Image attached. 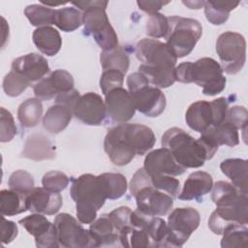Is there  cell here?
I'll return each instance as SVG.
<instances>
[{"label":"cell","instance_id":"1","mask_svg":"<svg viewBox=\"0 0 248 248\" xmlns=\"http://www.w3.org/2000/svg\"><path fill=\"white\" fill-rule=\"evenodd\" d=\"M153 131L138 123H121L110 128L104 140V149L111 163L122 167L136 155H144L155 144Z\"/></svg>","mask_w":248,"mask_h":248},{"label":"cell","instance_id":"2","mask_svg":"<svg viewBox=\"0 0 248 248\" xmlns=\"http://www.w3.org/2000/svg\"><path fill=\"white\" fill-rule=\"evenodd\" d=\"M136 56L141 62L139 72L146 78L149 84L161 89L170 87L176 81L177 58L166 43L144 38L136 46Z\"/></svg>","mask_w":248,"mask_h":248},{"label":"cell","instance_id":"3","mask_svg":"<svg viewBox=\"0 0 248 248\" xmlns=\"http://www.w3.org/2000/svg\"><path fill=\"white\" fill-rule=\"evenodd\" d=\"M211 190V199L216 204V209L208 219V228L212 232L223 234L230 228L247 225V196L227 181H217Z\"/></svg>","mask_w":248,"mask_h":248},{"label":"cell","instance_id":"4","mask_svg":"<svg viewBox=\"0 0 248 248\" xmlns=\"http://www.w3.org/2000/svg\"><path fill=\"white\" fill-rule=\"evenodd\" d=\"M161 145L167 148L175 161L185 169H197L213 158L218 147L206 142L201 137L194 139L184 130L172 127L162 136Z\"/></svg>","mask_w":248,"mask_h":248},{"label":"cell","instance_id":"5","mask_svg":"<svg viewBox=\"0 0 248 248\" xmlns=\"http://www.w3.org/2000/svg\"><path fill=\"white\" fill-rule=\"evenodd\" d=\"M70 195L76 202L77 217L81 224H91L108 199L101 176L91 173L73 179Z\"/></svg>","mask_w":248,"mask_h":248},{"label":"cell","instance_id":"6","mask_svg":"<svg viewBox=\"0 0 248 248\" xmlns=\"http://www.w3.org/2000/svg\"><path fill=\"white\" fill-rule=\"evenodd\" d=\"M221 65L210 57H202L196 62H183L175 67V78L182 83H196L202 87L206 96H215L226 87V78Z\"/></svg>","mask_w":248,"mask_h":248},{"label":"cell","instance_id":"7","mask_svg":"<svg viewBox=\"0 0 248 248\" xmlns=\"http://www.w3.org/2000/svg\"><path fill=\"white\" fill-rule=\"evenodd\" d=\"M169 28L166 44L176 58L189 55L202 37V27L199 20L172 16L168 17Z\"/></svg>","mask_w":248,"mask_h":248},{"label":"cell","instance_id":"8","mask_svg":"<svg viewBox=\"0 0 248 248\" xmlns=\"http://www.w3.org/2000/svg\"><path fill=\"white\" fill-rule=\"evenodd\" d=\"M126 82L137 110L148 117H157L164 112L167 106L165 94L160 88L149 85L142 74L132 73Z\"/></svg>","mask_w":248,"mask_h":248},{"label":"cell","instance_id":"9","mask_svg":"<svg viewBox=\"0 0 248 248\" xmlns=\"http://www.w3.org/2000/svg\"><path fill=\"white\" fill-rule=\"evenodd\" d=\"M216 52L223 71L235 75L242 70L246 61V41L239 33L224 32L216 41Z\"/></svg>","mask_w":248,"mask_h":248},{"label":"cell","instance_id":"10","mask_svg":"<svg viewBox=\"0 0 248 248\" xmlns=\"http://www.w3.org/2000/svg\"><path fill=\"white\" fill-rule=\"evenodd\" d=\"M107 7H96L82 12L83 34L92 36L103 50H110L118 46L117 34L109 23Z\"/></svg>","mask_w":248,"mask_h":248},{"label":"cell","instance_id":"11","mask_svg":"<svg viewBox=\"0 0 248 248\" xmlns=\"http://www.w3.org/2000/svg\"><path fill=\"white\" fill-rule=\"evenodd\" d=\"M201 216L193 207L173 209L168 217L169 233L164 247H181L200 225Z\"/></svg>","mask_w":248,"mask_h":248},{"label":"cell","instance_id":"12","mask_svg":"<svg viewBox=\"0 0 248 248\" xmlns=\"http://www.w3.org/2000/svg\"><path fill=\"white\" fill-rule=\"evenodd\" d=\"M59 246L65 248L97 247L89 230L68 213H60L54 219Z\"/></svg>","mask_w":248,"mask_h":248},{"label":"cell","instance_id":"13","mask_svg":"<svg viewBox=\"0 0 248 248\" xmlns=\"http://www.w3.org/2000/svg\"><path fill=\"white\" fill-rule=\"evenodd\" d=\"M137 208L149 216H165L173 206V198L152 186H145L135 196Z\"/></svg>","mask_w":248,"mask_h":248},{"label":"cell","instance_id":"14","mask_svg":"<svg viewBox=\"0 0 248 248\" xmlns=\"http://www.w3.org/2000/svg\"><path fill=\"white\" fill-rule=\"evenodd\" d=\"M107 117L113 123H126L135 115L136 107L128 90L115 88L105 95Z\"/></svg>","mask_w":248,"mask_h":248},{"label":"cell","instance_id":"15","mask_svg":"<svg viewBox=\"0 0 248 248\" xmlns=\"http://www.w3.org/2000/svg\"><path fill=\"white\" fill-rule=\"evenodd\" d=\"M18 223L34 236L38 248L59 247L54 223H50L44 214L33 213L20 219Z\"/></svg>","mask_w":248,"mask_h":248},{"label":"cell","instance_id":"16","mask_svg":"<svg viewBox=\"0 0 248 248\" xmlns=\"http://www.w3.org/2000/svg\"><path fill=\"white\" fill-rule=\"evenodd\" d=\"M73 115L86 125L99 126L107 117L105 101L99 94L87 92L78 99Z\"/></svg>","mask_w":248,"mask_h":248},{"label":"cell","instance_id":"17","mask_svg":"<svg viewBox=\"0 0 248 248\" xmlns=\"http://www.w3.org/2000/svg\"><path fill=\"white\" fill-rule=\"evenodd\" d=\"M74 78L69 72L57 69L35 83L33 91L36 98L47 101L74 89Z\"/></svg>","mask_w":248,"mask_h":248},{"label":"cell","instance_id":"18","mask_svg":"<svg viewBox=\"0 0 248 248\" xmlns=\"http://www.w3.org/2000/svg\"><path fill=\"white\" fill-rule=\"evenodd\" d=\"M143 169L150 175H181L187 169L180 166L167 148H158L147 153Z\"/></svg>","mask_w":248,"mask_h":248},{"label":"cell","instance_id":"19","mask_svg":"<svg viewBox=\"0 0 248 248\" xmlns=\"http://www.w3.org/2000/svg\"><path fill=\"white\" fill-rule=\"evenodd\" d=\"M62 203L60 193L51 192L45 187H35L26 196V207L32 213L53 215L59 211Z\"/></svg>","mask_w":248,"mask_h":248},{"label":"cell","instance_id":"20","mask_svg":"<svg viewBox=\"0 0 248 248\" xmlns=\"http://www.w3.org/2000/svg\"><path fill=\"white\" fill-rule=\"evenodd\" d=\"M12 71L19 74L32 84L49 73V66L44 56L38 53H28L12 62Z\"/></svg>","mask_w":248,"mask_h":248},{"label":"cell","instance_id":"21","mask_svg":"<svg viewBox=\"0 0 248 248\" xmlns=\"http://www.w3.org/2000/svg\"><path fill=\"white\" fill-rule=\"evenodd\" d=\"M212 187L213 179L209 173L202 170L195 171L188 176L177 198L181 201H197L202 202V197L208 194Z\"/></svg>","mask_w":248,"mask_h":248},{"label":"cell","instance_id":"22","mask_svg":"<svg viewBox=\"0 0 248 248\" xmlns=\"http://www.w3.org/2000/svg\"><path fill=\"white\" fill-rule=\"evenodd\" d=\"M89 232L97 247L121 246L119 233L115 230L108 214H102L98 219H95L90 224Z\"/></svg>","mask_w":248,"mask_h":248},{"label":"cell","instance_id":"23","mask_svg":"<svg viewBox=\"0 0 248 248\" xmlns=\"http://www.w3.org/2000/svg\"><path fill=\"white\" fill-rule=\"evenodd\" d=\"M187 125L194 131L203 133L213 124V113L210 102L197 101L191 104L186 111Z\"/></svg>","mask_w":248,"mask_h":248},{"label":"cell","instance_id":"24","mask_svg":"<svg viewBox=\"0 0 248 248\" xmlns=\"http://www.w3.org/2000/svg\"><path fill=\"white\" fill-rule=\"evenodd\" d=\"M55 146L42 134L29 136L24 143L21 156L34 161L50 160L55 158Z\"/></svg>","mask_w":248,"mask_h":248},{"label":"cell","instance_id":"25","mask_svg":"<svg viewBox=\"0 0 248 248\" xmlns=\"http://www.w3.org/2000/svg\"><path fill=\"white\" fill-rule=\"evenodd\" d=\"M222 172L230 178L232 184L243 195L247 196L248 162L244 159H226L220 164Z\"/></svg>","mask_w":248,"mask_h":248},{"label":"cell","instance_id":"26","mask_svg":"<svg viewBox=\"0 0 248 248\" xmlns=\"http://www.w3.org/2000/svg\"><path fill=\"white\" fill-rule=\"evenodd\" d=\"M201 138L216 147L220 145L232 147L239 143L237 129L227 120L218 126L209 127L206 131L202 133Z\"/></svg>","mask_w":248,"mask_h":248},{"label":"cell","instance_id":"27","mask_svg":"<svg viewBox=\"0 0 248 248\" xmlns=\"http://www.w3.org/2000/svg\"><path fill=\"white\" fill-rule=\"evenodd\" d=\"M32 39L37 48L46 56H54L59 52L62 46L60 33L51 26H44L35 29Z\"/></svg>","mask_w":248,"mask_h":248},{"label":"cell","instance_id":"28","mask_svg":"<svg viewBox=\"0 0 248 248\" xmlns=\"http://www.w3.org/2000/svg\"><path fill=\"white\" fill-rule=\"evenodd\" d=\"M72 116L73 111L70 108L61 104H54L48 108L43 116V126L47 132L58 134L69 125Z\"/></svg>","mask_w":248,"mask_h":248},{"label":"cell","instance_id":"29","mask_svg":"<svg viewBox=\"0 0 248 248\" xmlns=\"http://www.w3.org/2000/svg\"><path fill=\"white\" fill-rule=\"evenodd\" d=\"M43 115V105L38 98H28L23 101L17 109V119L22 127L37 126Z\"/></svg>","mask_w":248,"mask_h":248},{"label":"cell","instance_id":"30","mask_svg":"<svg viewBox=\"0 0 248 248\" xmlns=\"http://www.w3.org/2000/svg\"><path fill=\"white\" fill-rule=\"evenodd\" d=\"M239 5V1H204V15L206 19L213 25L225 23L230 12Z\"/></svg>","mask_w":248,"mask_h":248},{"label":"cell","instance_id":"31","mask_svg":"<svg viewBox=\"0 0 248 248\" xmlns=\"http://www.w3.org/2000/svg\"><path fill=\"white\" fill-rule=\"evenodd\" d=\"M100 62L104 71L117 70L125 75L129 69L130 58L124 47L117 46L110 50H103L100 55Z\"/></svg>","mask_w":248,"mask_h":248},{"label":"cell","instance_id":"32","mask_svg":"<svg viewBox=\"0 0 248 248\" xmlns=\"http://www.w3.org/2000/svg\"><path fill=\"white\" fill-rule=\"evenodd\" d=\"M26 196L14 190H1L0 192V212L3 216H15L25 212Z\"/></svg>","mask_w":248,"mask_h":248},{"label":"cell","instance_id":"33","mask_svg":"<svg viewBox=\"0 0 248 248\" xmlns=\"http://www.w3.org/2000/svg\"><path fill=\"white\" fill-rule=\"evenodd\" d=\"M132 210L128 206H120L108 213V216L119 233L121 247H128V235L133 229L131 223Z\"/></svg>","mask_w":248,"mask_h":248},{"label":"cell","instance_id":"34","mask_svg":"<svg viewBox=\"0 0 248 248\" xmlns=\"http://www.w3.org/2000/svg\"><path fill=\"white\" fill-rule=\"evenodd\" d=\"M24 15L33 26L39 28L55 23L56 10L45 5L33 4L24 9Z\"/></svg>","mask_w":248,"mask_h":248},{"label":"cell","instance_id":"35","mask_svg":"<svg viewBox=\"0 0 248 248\" xmlns=\"http://www.w3.org/2000/svg\"><path fill=\"white\" fill-rule=\"evenodd\" d=\"M54 24L64 32H73L82 24V13L75 7L58 9Z\"/></svg>","mask_w":248,"mask_h":248},{"label":"cell","instance_id":"36","mask_svg":"<svg viewBox=\"0 0 248 248\" xmlns=\"http://www.w3.org/2000/svg\"><path fill=\"white\" fill-rule=\"evenodd\" d=\"M108 200H117L121 198L127 191L126 177L117 172H105L100 174Z\"/></svg>","mask_w":248,"mask_h":248},{"label":"cell","instance_id":"37","mask_svg":"<svg viewBox=\"0 0 248 248\" xmlns=\"http://www.w3.org/2000/svg\"><path fill=\"white\" fill-rule=\"evenodd\" d=\"M248 244L247 225L235 226L224 232L221 239L223 248H246Z\"/></svg>","mask_w":248,"mask_h":248},{"label":"cell","instance_id":"38","mask_svg":"<svg viewBox=\"0 0 248 248\" xmlns=\"http://www.w3.org/2000/svg\"><path fill=\"white\" fill-rule=\"evenodd\" d=\"M8 185L11 190L18 192L24 196H27L35 188L33 176L23 170L14 171L9 177Z\"/></svg>","mask_w":248,"mask_h":248},{"label":"cell","instance_id":"39","mask_svg":"<svg viewBox=\"0 0 248 248\" xmlns=\"http://www.w3.org/2000/svg\"><path fill=\"white\" fill-rule=\"evenodd\" d=\"M30 85L32 84L28 80L12 70L3 79V90L10 97L19 96Z\"/></svg>","mask_w":248,"mask_h":248},{"label":"cell","instance_id":"40","mask_svg":"<svg viewBox=\"0 0 248 248\" xmlns=\"http://www.w3.org/2000/svg\"><path fill=\"white\" fill-rule=\"evenodd\" d=\"M169 28L168 17L163 14L156 13L150 15L145 24V32L147 36L154 39L165 38Z\"/></svg>","mask_w":248,"mask_h":248},{"label":"cell","instance_id":"41","mask_svg":"<svg viewBox=\"0 0 248 248\" xmlns=\"http://www.w3.org/2000/svg\"><path fill=\"white\" fill-rule=\"evenodd\" d=\"M150 176V175H149ZM151 184L156 189L165 192L166 194L170 195L171 198H177L180 190V183L179 180L174 178L171 175H154L150 176Z\"/></svg>","mask_w":248,"mask_h":248},{"label":"cell","instance_id":"42","mask_svg":"<svg viewBox=\"0 0 248 248\" xmlns=\"http://www.w3.org/2000/svg\"><path fill=\"white\" fill-rule=\"evenodd\" d=\"M42 184L43 187L51 192L60 193L67 188L69 184V177L62 171L50 170L43 176Z\"/></svg>","mask_w":248,"mask_h":248},{"label":"cell","instance_id":"43","mask_svg":"<svg viewBox=\"0 0 248 248\" xmlns=\"http://www.w3.org/2000/svg\"><path fill=\"white\" fill-rule=\"evenodd\" d=\"M124 80V74L117 70H106L100 78V88L104 95H107L109 91L122 87Z\"/></svg>","mask_w":248,"mask_h":248},{"label":"cell","instance_id":"44","mask_svg":"<svg viewBox=\"0 0 248 248\" xmlns=\"http://www.w3.org/2000/svg\"><path fill=\"white\" fill-rule=\"evenodd\" d=\"M0 113V140L1 142H8L16 135V126L14 117L9 110L5 108H1Z\"/></svg>","mask_w":248,"mask_h":248},{"label":"cell","instance_id":"45","mask_svg":"<svg viewBox=\"0 0 248 248\" xmlns=\"http://www.w3.org/2000/svg\"><path fill=\"white\" fill-rule=\"evenodd\" d=\"M247 118L248 112L245 107L234 106L229 108L226 120L230 122L232 126H234L237 130L240 129L245 133L247 128Z\"/></svg>","mask_w":248,"mask_h":248},{"label":"cell","instance_id":"46","mask_svg":"<svg viewBox=\"0 0 248 248\" xmlns=\"http://www.w3.org/2000/svg\"><path fill=\"white\" fill-rule=\"evenodd\" d=\"M128 247L142 248V247H154V244L143 228L133 227L128 235Z\"/></svg>","mask_w":248,"mask_h":248},{"label":"cell","instance_id":"47","mask_svg":"<svg viewBox=\"0 0 248 248\" xmlns=\"http://www.w3.org/2000/svg\"><path fill=\"white\" fill-rule=\"evenodd\" d=\"M210 104L212 107V113H213L212 126H218L224 123L227 119V114L229 109L228 100L224 97H221L211 101Z\"/></svg>","mask_w":248,"mask_h":248},{"label":"cell","instance_id":"48","mask_svg":"<svg viewBox=\"0 0 248 248\" xmlns=\"http://www.w3.org/2000/svg\"><path fill=\"white\" fill-rule=\"evenodd\" d=\"M1 242L3 244H8L12 242L17 235L18 229L15 222L7 220L3 215H1Z\"/></svg>","mask_w":248,"mask_h":248},{"label":"cell","instance_id":"49","mask_svg":"<svg viewBox=\"0 0 248 248\" xmlns=\"http://www.w3.org/2000/svg\"><path fill=\"white\" fill-rule=\"evenodd\" d=\"M79 92L77 89H72L68 92L61 93L55 97V104H61L68 108H70L73 111L75 104L77 103L78 99L79 98Z\"/></svg>","mask_w":248,"mask_h":248},{"label":"cell","instance_id":"50","mask_svg":"<svg viewBox=\"0 0 248 248\" xmlns=\"http://www.w3.org/2000/svg\"><path fill=\"white\" fill-rule=\"evenodd\" d=\"M170 2L164 1H137V4L140 10L147 13L149 16L158 13V11L163 8L165 5H168Z\"/></svg>","mask_w":248,"mask_h":248},{"label":"cell","instance_id":"51","mask_svg":"<svg viewBox=\"0 0 248 248\" xmlns=\"http://www.w3.org/2000/svg\"><path fill=\"white\" fill-rule=\"evenodd\" d=\"M72 4L78 8L81 12H85L87 10L96 8V7H107L108 2L102 0H89V1H74Z\"/></svg>","mask_w":248,"mask_h":248},{"label":"cell","instance_id":"52","mask_svg":"<svg viewBox=\"0 0 248 248\" xmlns=\"http://www.w3.org/2000/svg\"><path fill=\"white\" fill-rule=\"evenodd\" d=\"M184 5H186L189 9H201L204 5V1H182Z\"/></svg>","mask_w":248,"mask_h":248}]
</instances>
